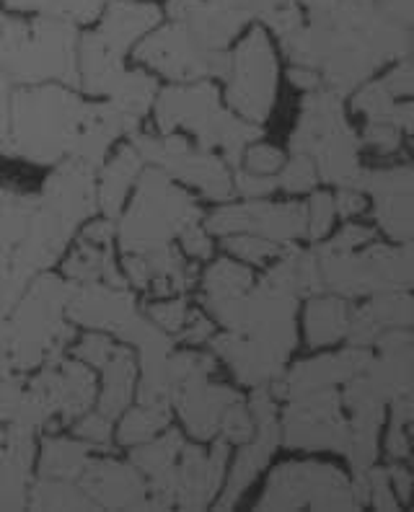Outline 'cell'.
<instances>
[{
    "mask_svg": "<svg viewBox=\"0 0 414 512\" xmlns=\"http://www.w3.org/2000/svg\"><path fill=\"white\" fill-rule=\"evenodd\" d=\"M236 13L239 0H169L171 21H179L195 42L213 52H218L239 26Z\"/></svg>",
    "mask_w": 414,
    "mask_h": 512,
    "instance_id": "obj_17",
    "label": "cell"
},
{
    "mask_svg": "<svg viewBox=\"0 0 414 512\" xmlns=\"http://www.w3.org/2000/svg\"><path fill=\"white\" fill-rule=\"evenodd\" d=\"M78 26L47 16H8L0 32V60L16 86L65 83L78 88Z\"/></svg>",
    "mask_w": 414,
    "mask_h": 512,
    "instance_id": "obj_4",
    "label": "cell"
},
{
    "mask_svg": "<svg viewBox=\"0 0 414 512\" xmlns=\"http://www.w3.org/2000/svg\"><path fill=\"white\" fill-rule=\"evenodd\" d=\"M99 399H96V409L104 417L117 419L122 417L127 406H132L135 391H138V357L130 344H117V350L112 352L107 363L99 368Z\"/></svg>",
    "mask_w": 414,
    "mask_h": 512,
    "instance_id": "obj_21",
    "label": "cell"
},
{
    "mask_svg": "<svg viewBox=\"0 0 414 512\" xmlns=\"http://www.w3.org/2000/svg\"><path fill=\"white\" fill-rule=\"evenodd\" d=\"M151 112L156 117L158 132H176V135L192 132L202 148L231 145L233 122L223 119L218 94L207 81L174 83L169 88H161Z\"/></svg>",
    "mask_w": 414,
    "mask_h": 512,
    "instance_id": "obj_7",
    "label": "cell"
},
{
    "mask_svg": "<svg viewBox=\"0 0 414 512\" xmlns=\"http://www.w3.org/2000/svg\"><path fill=\"white\" fill-rule=\"evenodd\" d=\"M138 311V298L127 285H109V282L76 285L73 282L70 288L68 319L73 326L117 337Z\"/></svg>",
    "mask_w": 414,
    "mask_h": 512,
    "instance_id": "obj_13",
    "label": "cell"
},
{
    "mask_svg": "<svg viewBox=\"0 0 414 512\" xmlns=\"http://www.w3.org/2000/svg\"><path fill=\"white\" fill-rule=\"evenodd\" d=\"M145 169V158L127 138L120 148H114L109 158L96 171V187H99V215L117 220L125 202L130 200L132 189L138 184V176Z\"/></svg>",
    "mask_w": 414,
    "mask_h": 512,
    "instance_id": "obj_18",
    "label": "cell"
},
{
    "mask_svg": "<svg viewBox=\"0 0 414 512\" xmlns=\"http://www.w3.org/2000/svg\"><path fill=\"white\" fill-rule=\"evenodd\" d=\"M76 231L39 200L0 184V319L11 313L26 288L42 272H50Z\"/></svg>",
    "mask_w": 414,
    "mask_h": 512,
    "instance_id": "obj_1",
    "label": "cell"
},
{
    "mask_svg": "<svg viewBox=\"0 0 414 512\" xmlns=\"http://www.w3.org/2000/svg\"><path fill=\"white\" fill-rule=\"evenodd\" d=\"M6 11L32 13L47 19L70 21V24H94L99 21L107 0H0Z\"/></svg>",
    "mask_w": 414,
    "mask_h": 512,
    "instance_id": "obj_24",
    "label": "cell"
},
{
    "mask_svg": "<svg viewBox=\"0 0 414 512\" xmlns=\"http://www.w3.org/2000/svg\"><path fill=\"white\" fill-rule=\"evenodd\" d=\"M29 507L37 510H96L78 481L34 479L29 489Z\"/></svg>",
    "mask_w": 414,
    "mask_h": 512,
    "instance_id": "obj_25",
    "label": "cell"
},
{
    "mask_svg": "<svg viewBox=\"0 0 414 512\" xmlns=\"http://www.w3.org/2000/svg\"><path fill=\"white\" fill-rule=\"evenodd\" d=\"M132 55L145 68H151L156 75H164L174 83L205 81L226 68V60L218 52L205 50L200 42H195L179 21H169V24L161 21L148 37L135 44Z\"/></svg>",
    "mask_w": 414,
    "mask_h": 512,
    "instance_id": "obj_8",
    "label": "cell"
},
{
    "mask_svg": "<svg viewBox=\"0 0 414 512\" xmlns=\"http://www.w3.org/2000/svg\"><path fill=\"white\" fill-rule=\"evenodd\" d=\"M70 427H73V435H76V438H81L83 443L91 445L96 453H107V450H112L114 419L104 417V414H101L96 406L94 409H88L86 414H81V417H78Z\"/></svg>",
    "mask_w": 414,
    "mask_h": 512,
    "instance_id": "obj_27",
    "label": "cell"
},
{
    "mask_svg": "<svg viewBox=\"0 0 414 512\" xmlns=\"http://www.w3.org/2000/svg\"><path fill=\"white\" fill-rule=\"evenodd\" d=\"M130 140L140 150L145 163L166 171L174 182L195 184L207 197H223L228 192V179L220 158H215L213 153H205L202 148H195L187 140V135H176V132L145 135V132H135Z\"/></svg>",
    "mask_w": 414,
    "mask_h": 512,
    "instance_id": "obj_9",
    "label": "cell"
},
{
    "mask_svg": "<svg viewBox=\"0 0 414 512\" xmlns=\"http://www.w3.org/2000/svg\"><path fill=\"white\" fill-rule=\"evenodd\" d=\"M78 91L91 99L114 101L143 119L151 114L161 86L156 75L130 70L125 55L114 52L96 32H88L78 39Z\"/></svg>",
    "mask_w": 414,
    "mask_h": 512,
    "instance_id": "obj_6",
    "label": "cell"
},
{
    "mask_svg": "<svg viewBox=\"0 0 414 512\" xmlns=\"http://www.w3.org/2000/svg\"><path fill=\"white\" fill-rule=\"evenodd\" d=\"M76 246L65 251L63 277L76 285L88 282H109V285H127L122 267H117V241H101L76 233ZM130 288V285H127Z\"/></svg>",
    "mask_w": 414,
    "mask_h": 512,
    "instance_id": "obj_20",
    "label": "cell"
},
{
    "mask_svg": "<svg viewBox=\"0 0 414 512\" xmlns=\"http://www.w3.org/2000/svg\"><path fill=\"white\" fill-rule=\"evenodd\" d=\"M184 448V435L174 427H166L158 438L132 445L130 463L140 471L148 484L151 510H169L176 505V471Z\"/></svg>",
    "mask_w": 414,
    "mask_h": 512,
    "instance_id": "obj_15",
    "label": "cell"
},
{
    "mask_svg": "<svg viewBox=\"0 0 414 512\" xmlns=\"http://www.w3.org/2000/svg\"><path fill=\"white\" fill-rule=\"evenodd\" d=\"M6 21H8V13H6V8H3V3H0V32H3Z\"/></svg>",
    "mask_w": 414,
    "mask_h": 512,
    "instance_id": "obj_30",
    "label": "cell"
},
{
    "mask_svg": "<svg viewBox=\"0 0 414 512\" xmlns=\"http://www.w3.org/2000/svg\"><path fill=\"white\" fill-rule=\"evenodd\" d=\"M179 249H182L189 259H207L210 251H213V246H210V238L202 231L200 223H195L189 225L187 231L179 236Z\"/></svg>",
    "mask_w": 414,
    "mask_h": 512,
    "instance_id": "obj_29",
    "label": "cell"
},
{
    "mask_svg": "<svg viewBox=\"0 0 414 512\" xmlns=\"http://www.w3.org/2000/svg\"><path fill=\"white\" fill-rule=\"evenodd\" d=\"M26 391H29V386H26L24 375L0 365V430L19 422Z\"/></svg>",
    "mask_w": 414,
    "mask_h": 512,
    "instance_id": "obj_26",
    "label": "cell"
},
{
    "mask_svg": "<svg viewBox=\"0 0 414 512\" xmlns=\"http://www.w3.org/2000/svg\"><path fill=\"white\" fill-rule=\"evenodd\" d=\"M200 223V207L166 171L145 163L130 200L117 215V246L122 254H143L179 241L189 225Z\"/></svg>",
    "mask_w": 414,
    "mask_h": 512,
    "instance_id": "obj_5",
    "label": "cell"
},
{
    "mask_svg": "<svg viewBox=\"0 0 414 512\" xmlns=\"http://www.w3.org/2000/svg\"><path fill=\"white\" fill-rule=\"evenodd\" d=\"M161 21H164V11L153 0H107V6L96 21V34L114 52L127 55Z\"/></svg>",
    "mask_w": 414,
    "mask_h": 512,
    "instance_id": "obj_16",
    "label": "cell"
},
{
    "mask_svg": "<svg viewBox=\"0 0 414 512\" xmlns=\"http://www.w3.org/2000/svg\"><path fill=\"white\" fill-rule=\"evenodd\" d=\"M39 200L78 233L83 223L99 215L96 169L78 158H65L55 163L52 174L44 179Z\"/></svg>",
    "mask_w": 414,
    "mask_h": 512,
    "instance_id": "obj_11",
    "label": "cell"
},
{
    "mask_svg": "<svg viewBox=\"0 0 414 512\" xmlns=\"http://www.w3.org/2000/svg\"><path fill=\"white\" fill-rule=\"evenodd\" d=\"M0 158H6V150H3V145H0Z\"/></svg>",
    "mask_w": 414,
    "mask_h": 512,
    "instance_id": "obj_31",
    "label": "cell"
},
{
    "mask_svg": "<svg viewBox=\"0 0 414 512\" xmlns=\"http://www.w3.org/2000/svg\"><path fill=\"white\" fill-rule=\"evenodd\" d=\"M96 450L81 438H65V435H47L42 440V450L37 458L39 479H63L78 481L86 471L88 461L94 458Z\"/></svg>",
    "mask_w": 414,
    "mask_h": 512,
    "instance_id": "obj_22",
    "label": "cell"
},
{
    "mask_svg": "<svg viewBox=\"0 0 414 512\" xmlns=\"http://www.w3.org/2000/svg\"><path fill=\"white\" fill-rule=\"evenodd\" d=\"M122 275L130 288L169 298L184 295L187 288H192V282L197 280V267L187 262V254L179 246L169 244L143 254H122Z\"/></svg>",
    "mask_w": 414,
    "mask_h": 512,
    "instance_id": "obj_14",
    "label": "cell"
},
{
    "mask_svg": "<svg viewBox=\"0 0 414 512\" xmlns=\"http://www.w3.org/2000/svg\"><path fill=\"white\" fill-rule=\"evenodd\" d=\"M91 99L65 83L16 86L8 107L6 156L55 166L73 156Z\"/></svg>",
    "mask_w": 414,
    "mask_h": 512,
    "instance_id": "obj_2",
    "label": "cell"
},
{
    "mask_svg": "<svg viewBox=\"0 0 414 512\" xmlns=\"http://www.w3.org/2000/svg\"><path fill=\"white\" fill-rule=\"evenodd\" d=\"M189 311H192V308L187 306V298H184V295H176V298L171 300H153V303H148V306L143 308L145 316H148L156 326H161V329H164L166 334H171L174 339L182 334L184 324H187L189 319Z\"/></svg>",
    "mask_w": 414,
    "mask_h": 512,
    "instance_id": "obj_28",
    "label": "cell"
},
{
    "mask_svg": "<svg viewBox=\"0 0 414 512\" xmlns=\"http://www.w3.org/2000/svg\"><path fill=\"white\" fill-rule=\"evenodd\" d=\"M78 484L96 510H151L148 484L130 461L94 453Z\"/></svg>",
    "mask_w": 414,
    "mask_h": 512,
    "instance_id": "obj_12",
    "label": "cell"
},
{
    "mask_svg": "<svg viewBox=\"0 0 414 512\" xmlns=\"http://www.w3.org/2000/svg\"><path fill=\"white\" fill-rule=\"evenodd\" d=\"M114 443L132 448L158 438L166 427H171V406L135 404L127 406L122 417L114 422Z\"/></svg>",
    "mask_w": 414,
    "mask_h": 512,
    "instance_id": "obj_23",
    "label": "cell"
},
{
    "mask_svg": "<svg viewBox=\"0 0 414 512\" xmlns=\"http://www.w3.org/2000/svg\"><path fill=\"white\" fill-rule=\"evenodd\" d=\"M73 282L55 272H42L26 288L19 303L0 319V365L16 373H34L44 363L65 355L76 339L68 319Z\"/></svg>",
    "mask_w": 414,
    "mask_h": 512,
    "instance_id": "obj_3",
    "label": "cell"
},
{
    "mask_svg": "<svg viewBox=\"0 0 414 512\" xmlns=\"http://www.w3.org/2000/svg\"><path fill=\"white\" fill-rule=\"evenodd\" d=\"M29 388L47 404L55 430L60 425H73L81 414L94 409L99 399L96 370L70 352L34 370Z\"/></svg>",
    "mask_w": 414,
    "mask_h": 512,
    "instance_id": "obj_10",
    "label": "cell"
},
{
    "mask_svg": "<svg viewBox=\"0 0 414 512\" xmlns=\"http://www.w3.org/2000/svg\"><path fill=\"white\" fill-rule=\"evenodd\" d=\"M223 456L226 450H205L184 443L182 456H179V471H176V505L184 510L192 507H205L215 497V487L220 481V469H223Z\"/></svg>",
    "mask_w": 414,
    "mask_h": 512,
    "instance_id": "obj_19",
    "label": "cell"
}]
</instances>
